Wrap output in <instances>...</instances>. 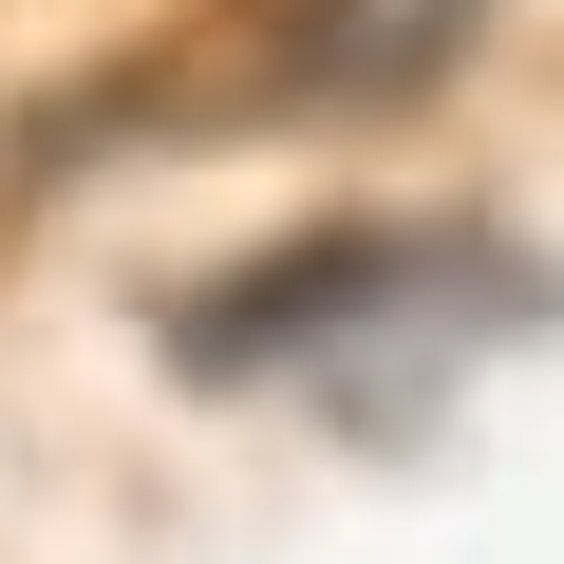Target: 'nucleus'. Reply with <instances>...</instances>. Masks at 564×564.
Masks as SVG:
<instances>
[{
    "label": "nucleus",
    "mask_w": 564,
    "mask_h": 564,
    "mask_svg": "<svg viewBox=\"0 0 564 564\" xmlns=\"http://www.w3.org/2000/svg\"><path fill=\"white\" fill-rule=\"evenodd\" d=\"M545 321V263L527 245H470V226H321V245H263L226 263L207 302L170 321L188 377H321V395H377L358 358H470V339H527Z\"/></svg>",
    "instance_id": "obj_1"
},
{
    "label": "nucleus",
    "mask_w": 564,
    "mask_h": 564,
    "mask_svg": "<svg viewBox=\"0 0 564 564\" xmlns=\"http://www.w3.org/2000/svg\"><path fill=\"white\" fill-rule=\"evenodd\" d=\"M470 39H489V0H263L245 95H282V113H395V95H433Z\"/></svg>",
    "instance_id": "obj_2"
}]
</instances>
